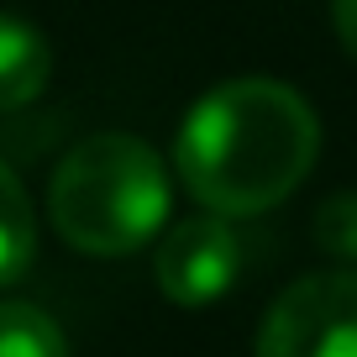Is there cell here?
Listing matches in <instances>:
<instances>
[{"label":"cell","mask_w":357,"mask_h":357,"mask_svg":"<svg viewBox=\"0 0 357 357\" xmlns=\"http://www.w3.org/2000/svg\"><path fill=\"white\" fill-rule=\"evenodd\" d=\"M315 105L284 79H226L205 89L174 132V174L215 215H263L315 168Z\"/></svg>","instance_id":"obj_1"},{"label":"cell","mask_w":357,"mask_h":357,"mask_svg":"<svg viewBox=\"0 0 357 357\" xmlns=\"http://www.w3.org/2000/svg\"><path fill=\"white\" fill-rule=\"evenodd\" d=\"M168 163L132 132H100L68 147L47 184L53 231L84 257H126L168 226Z\"/></svg>","instance_id":"obj_2"},{"label":"cell","mask_w":357,"mask_h":357,"mask_svg":"<svg viewBox=\"0 0 357 357\" xmlns=\"http://www.w3.org/2000/svg\"><path fill=\"white\" fill-rule=\"evenodd\" d=\"M252 357H357V268L294 279L268 305Z\"/></svg>","instance_id":"obj_3"},{"label":"cell","mask_w":357,"mask_h":357,"mask_svg":"<svg viewBox=\"0 0 357 357\" xmlns=\"http://www.w3.org/2000/svg\"><path fill=\"white\" fill-rule=\"evenodd\" d=\"M242 263H247V242L231 226V215L205 211L163 231L153 252V279L168 305L200 310V305H215L242 279Z\"/></svg>","instance_id":"obj_4"},{"label":"cell","mask_w":357,"mask_h":357,"mask_svg":"<svg viewBox=\"0 0 357 357\" xmlns=\"http://www.w3.org/2000/svg\"><path fill=\"white\" fill-rule=\"evenodd\" d=\"M53 79V43L26 16L0 11V111H22Z\"/></svg>","instance_id":"obj_5"},{"label":"cell","mask_w":357,"mask_h":357,"mask_svg":"<svg viewBox=\"0 0 357 357\" xmlns=\"http://www.w3.org/2000/svg\"><path fill=\"white\" fill-rule=\"evenodd\" d=\"M37 257V211L11 163H0V289L16 284Z\"/></svg>","instance_id":"obj_6"},{"label":"cell","mask_w":357,"mask_h":357,"mask_svg":"<svg viewBox=\"0 0 357 357\" xmlns=\"http://www.w3.org/2000/svg\"><path fill=\"white\" fill-rule=\"evenodd\" d=\"M0 357H68V336L37 305L0 300Z\"/></svg>","instance_id":"obj_7"},{"label":"cell","mask_w":357,"mask_h":357,"mask_svg":"<svg viewBox=\"0 0 357 357\" xmlns=\"http://www.w3.org/2000/svg\"><path fill=\"white\" fill-rule=\"evenodd\" d=\"M315 242H321V252L342 257V263H357V190H342L331 200H321Z\"/></svg>","instance_id":"obj_8"},{"label":"cell","mask_w":357,"mask_h":357,"mask_svg":"<svg viewBox=\"0 0 357 357\" xmlns=\"http://www.w3.org/2000/svg\"><path fill=\"white\" fill-rule=\"evenodd\" d=\"M331 26L342 37L347 58H357V0H331Z\"/></svg>","instance_id":"obj_9"}]
</instances>
